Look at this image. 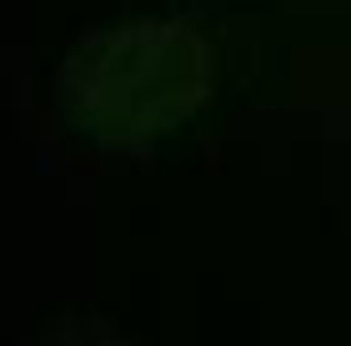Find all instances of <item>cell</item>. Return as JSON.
I'll list each match as a JSON object with an SVG mask.
<instances>
[{
	"mask_svg": "<svg viewBox=\"0 0 351 346\" xmlns=\"http://www.w3.org/2000/svg\"><path fill=\"white\" fill-rule=\"evenodd\" d=\"M60 111L101 140H141L186 121L211 90L206 40L181 21H131L81 40L60 66Z\"/></svg>",
	"mask_w": 351,
	"mask_h": 346,
	"instance_id": "1",
	"label": "cell"
}]
</instances>
